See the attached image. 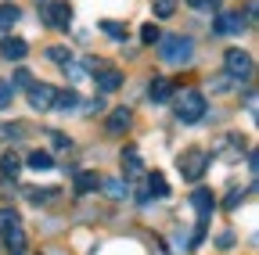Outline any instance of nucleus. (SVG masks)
I'll return each mask as SVG.
<instances>
[{
  "label": "nucleus",
  "instance_id": "1",
  "mask_svg": "<svg viewBox=\"0 0 259 255\" xmlns=\"http://www.w3.org/2000/svg\"><path fill=\"white\" fill-rule=\"evenodd\" d=\"M158 54L169 65H187L194 58V40L191 36H166V40H158Z\"/></svg>",
  "mask_w": 259,
  "mask_h": 255
},
{
  "label": "nucleus",
  "instance_id": "2",
  "mask_svg": "<svg viewBox=\"0 0 259 255\" xmlns=\"http://www.w3.org/2000/svg\"><path fill=\"white\" fill-rule=\"evenodd\" d=\"M205 112H209V105H205V97H202L198 90L177 93V119H180V122H198Z\"/></svg>",
  "mask_w": 259,
  "mask_h": 255
},
{
  "label": "nucleus",
  "instance_id": "3",
  "mask_svg": "<svg viewBox=\"0 0 259 255\" xmlns=\"http://www.w3.org/2000/svg\"><path fill=\"white\" fill-rule=\"evenodd\" d=\"M40 15L51 29H69V22H72L69 0H40Z\"/></svg>",
  "mask_w": 259,
  "mask_h": 255
},
{
  "label": "nucleus",
  "instance_id": "4",
  "mask_svg": "<svg viewBox=\"0 0 259 255\" xmlns=\"http://www.w3.org/2000/svg\"><path fill=\"white\" fill-rule=\"evenodd\" d=\"M205 166H209V155H205V151H194V147H191V151L180 155V173H184V180H191V183L202 180Z\"/></svg>",
  "mask_w": 259,
  "mask_h": 255
},
{
  "label": "nucleus",
  "instance_id": "5",
  "mask_svg": "<svg viewBox=\"0 0 259 255\" xmlns=\"http://www.w3.org/2000/svg\"><path fill=\"white\" fill-rule=\"evenodd\" d=\"M223 65H227V76H234V79H245L252 72V54L241 50V47H231L223 54Z\"/></svg>",
  "mask_w": 259,
  "mask_h": 255
},
{
  "label": "nucleus",
  "instance_id": "6",
  "mask_svg": "<svg viewBox=\"0 0 259 255\" xmlns=\"http://www.w3.org/2000/svg\"><path fill=\"white\" fill-rule=\"evenodd\" d=\"M54 86H47V83H29V105L36 108V112H51V105H54Z\"/></svg>",
  "mask_w": 259,
  "mask_h": 255
},
{
  "label": "nucleus",
  "instance_id": "7",
  "mask_svg": "<svg viewBox=\"0 0 259 255\" xmlns=\"http://www.w3.org/2000/svg\"><path fill=\"white\" fill-rule=\"evenodd\" d=\"M122 86V72L119 69H97V90L101 93H112Z\"/></svg>",
  "mask_w": 259,
  "mask_h": 255
},
{
  "label": "nucleus",
  "instance_id": "8",
  "mask_svg": "<svg viewBox=\"0 0 259 255\" xmlns=\"http://www.w3.org/2000/svg\"><path fill=\"white\" fill-rule=\"evenodd\" d=\"M241 15H234V11H227V15H220L216 18V33L220 36H234V33H241Z\"/></svg>",
  "mask_w": 259,
  "mask_h": 255
},
{
  "label": "nucleus",
  "instance_id": "9",
  "mask_svg": "<svg viewBox=\"0 0 259 255\" xmlns=\"http://www.w3.org/2000/svg\"><path fill=\"white\" fill-rule=\"evenodd\" d=\"M4 244H8V251H11V255H22V251H25V230L18 227V223L4 230Z\"/></svg>",
  "mask_w": 259,
  "mask_h": 255
},
{
  "label": "nucleus",
  "instance_id": "10",
  "mask_svg": "<svg viewBox=\"0 0 259 255\" xmlns=\"http://www.w3.org/2000/svg\"><path fill=\"white\" fill-rule=\"evenodd\" d=\"M191 205H194V212L202 216V223H205V219H209V212L216 209V201H212L209 190H194V194H191Z\"/></svg>",
  "mask_w": 259,
  "mask_h": 255
},
{
  "label": "nucleus",
  "instance_id": "11",
  "mask_svg": "<svg viewBox=\"0 0 259 255\" xmlns=\"http://www.w3.org/2000/svg\"><path fill=\"white\" fill-rule=\"evenodd\" d=\"M25 50H29V43H25V40H18V36L4 40V47H0V54H4L8 61H22V58H25Z\"/></svg>",
  "mask_w": 259,
  "mask_h": 255
},
{
  "label": "nucleus",
  "instance_id": "12",
  "mask_svg": "<svg viewBox=\"0 0 259 255\" xmlns=\"http://www.w3.org/2000/svg\"><path fill=\"white\" fill-rule=\"evenodd\" d=\"M130 130V108H115L108 115V133H126Z\"/></svg>",
  "mask_w": 259,
  "mask_h": 255
},
{
  "label": "nucleus",
  "instance_id": "13",
  "mask_svg": "<svg viewBox=\"0 0 259 255\" xmlns=\"http://www.w3.org/2000/svg\"><path fill=\"white\" fill-rule=\"evenodd\" d=\"M79 105V93L76 90H65V93H54V112H69V108H76Z\"/></svg>",
  "mask_w": 259,
  "mask_h": 255
},
{
  "label": "nucleus",
  "instance_id": "14",
  "mask_svg": "<svg viewBox=\"0 0 259 255\" xmlns=\"http://www.w3.org/2000/svg\"><path fill=\"white\" fill-rule=\"evenodd\" d=\"M18 18H22V11H18L15 4H0V33H8Z\"/></svg>",
  "mask_w": 259,
  "mask_h": 255
},
{
  "label": "nucleus",
  "instance_id": "15",
  "mask_svg": "<svg viewBox=\"0 0 259 255\" xmlns=\"http://www.w3.org/2000/svg\"><path fill=\"white\" fill-rule=\"evenodd\" d=\"M122 169H126L130 176L141 173V155H137V147H122Z\"/></svg>",
  "mask_w": 259,
  "mask_h": 255
},
{
  "label": "nucleus",
  "instance_id": "16",
  "mask_svg": "<svg viewBox=\"0 0 259 255\" xmlns=\"http://www.w3.org/2000/svg\"><path fill=\"white\" fill-rule=\"evenodd\" d=\"M169 93H173V86H169L166 79H158V76L151 79V86H148V97H151V101H166Z\"/></svg>",
  "mask_w": 259,
  "mask_h": 255
},
{
  "label": "nucleus",
  "instance_id": "17",
  "mask_svg": "<svg viewBox=\"0 0 259 255\" xmlns=\"http://www.w3.org/2000/svg\"><path fill=\"white\" fill-rule=\"evenodd\" d=\"M54 166V158H51V151H29V169H51Z\"/></svg>",
  "mask_w": 259,
  "mask_h": 255
},
{
  "label": "nucleus",
  "instance_id": "18",
  "mask_svg": "<svg viewBox=\"0 0 259 255\" xmlns=\"http://www.w3.org/2000/svg\"><path fill=\"white\" fill-rule=\"evenodd\" d=\"M148 194H158V198L169 194V183H166V176H162V173H151V176H148Z\"/></svg>",
  "mask_w": 259,
  "mask_h": 255
},
{
  "label": "nucleus",
  "instance_id": "19",
  "mask_svg": "<svg viewBox=\"0 0 259 255\" xmlns=\"http://www.w3.org/2000/svg\"><path fill=\"white\" fill-rule=\"evenodd\" d=\"M18 166H22V162H18V155H15V151H8L4 158H0V173H4V176H18V173H22Z\"/></svg>",
  "mask_w": 259,
  "mask_h": 255
},
{
  "label": "nucleus",
  "instance_id": "20",
  "mask_svg": "<svg viewBox=\"0 0 259 255\" xmlns=\"http://www.w3.org/2000/svg\"><path fill=\"white\" fill-rule=\"evenodd\" d=\"M97 183H101V180H97L94 173H76V190H79V194H87V190H94Z\"/></svg>",
  "mask_w": 259,
  "mask_h": 255
},
{
  "label": "nucleus",
  "instance_id": "21",
  "mask_svg": "<svg viewBox=\"0 0 259 255\" xmlns=\"http://www.w3.org/2000/svg\"><path fill=\"white\" fill-rule=\"evenodd\" d=\"M11 97H15V83L11 79H0V112L11 105Z\"/></svg>",
  "mask_w": 259,
  "mask_h": 255
},
{
  "label": "nucleus",
  "instance_id": "22",
  "mask_svg": "<svg viewBox=\"0 0 259 255\" xmlns=\"http://www.w3.org/2000/svg\"><path fill=\"white\" fill-rule=\"evenodd\" d=\"M101 29H105L112 40H126V29H122L119 22H112V18H105V22H101Z\"/></svg>",
  "mask_w": 259,
  "mask_h": 255
},
{
  "label": "nucleus",
  "instance_id": "23",
  "mask_svg": "<svg viewBox=\"0 0 259 255\" xmlns=\"http://www.w3.org/2000/svg\"><path fill=\"white\" fill-rule=\"evenodd\" d=\"M177 11V0H155V18H169Z\"/></svg>",
  "mask_w": 259,
  "mask_h": 255
},
{
  "label": "nucleus",
  "instance_id": "24",
  "mask_svg": "<svg viewBox=\"0 0 259 255\" xmlns=\"http://www.w3.org/2000/svg\"><path fill=\"white\" fill-rule=\"evenodd\" d=\"M47 58H51V61H58V65H65V61H69L72 54H69V47H51V50H47Z\"/></svg>",
  "mask_w": 259,
  "mask_h": 255
},
{
  "label": "nucleus",
  "instance_id": "25",
  "mask_svg": "<svg viewBox=\"0 0 259 255\" xmlns=\"http://www.w3.org/2000/svg\"><path fill=\"white\" fill-rule=\"evenodd\" d=\"M15 223H18V216H15L11 209H4V212H0V230H8V227H15Z\"/></svg>",
  "mask_w": 259,
  "mask_h": 255
},
{
  "label": "nucleus",
  "instance_id": "26",
  "mask_svg": "<svg viewBox=\"0 0 259 255\" xmlns=\"http://www.w3.org/2000/svg\"><path fill=\"white\" fill-rule=\"evenodd\" d=\"M155 40H158V29L155 25H144L141 29V43H155Z\"/></svg>",
  "mask_w": 259,
  "mask_h": 255
},
{
  "label": "nucleus",
  "instance_id": "27",
  "mask_svg": "<svg viewBox=\"0 0 259 255\" xmlns=\"http://www.w3.org/2000/svg\"><path fill=\"white\" fill-rule=\"evenodd\" d=\"M11 83H15V86H29V83H32V76H29V72H25V69H18V72H15V79H11Z\"/></svg>",
  "mask_w": 259,
  "mask_h": 255
},
{
  "label": "nucleus",
  "instance_id": "28",
  "mask_svg": "<svg viewBox=\"0 0 259 255\" xmlns=\"http://www.w3.org/2000/svg\"><path fill=\"white\" fill-rule=\"evenodd\" d=\"M191 8H216V0H187Z\"/></svg>",
  "mask_w": 259,
  "mask_h": 255
},
{
  "label": "nucleus",
  "instance_id": "29",
  "mask_svg": "<svg viewBox=\"0 0 259 255\" xmlns=\"http://www.w3.org/2000/svg\"><path fill=\"white\" fill-rule=\"evenodd\" d=\"M51 140H54V147H69V137H61V133H51Z\"/></svg>",
  "mask_w": 259,
  "mask_h": 255
}]
</instances>
